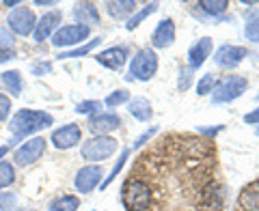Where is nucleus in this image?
Returning a JSON list of instances; mask_svg holds the SVG:
<instances>
[{"instance_id":"obj_1","label":"nucleus","mask_w":259,"mask_h":211,"mask_svg":"<svg viewBox=\"0 0 259 211\" xmlns=\"http://www.w3.org/2000/svg\"><path fill=\"white\" fill-rule=\"evenodd\" d=\"M54 123V117L48 115L44 110H30V108H24L18 110L9 121V132L15 138H28L32 134L41 132L46 127H52Z\"/></svg>"},{"instance_id":"obj_2","label":"nucleus","mask_w":259,"mask_h":211,"mask_svg":"<svg viewBox=\"0 0 259 211\" xmlns=\"http://www.w3.org/2000/svg\"><path fill=\"white\" fill-rule=\"evenodd\" d=\"M158 71V54L151 47H143L134 54V59L130 61V71H127V80H139V82H147L156 76Z\"/></svg>"},{"instance_id":"obj_3","label":"nucleus","mask_w":259,"mask_h":211,"mask_svg":"<svg viewBox=\"0 0 259 211\" xmlns=\"http://www.w3.org/2000/svg\"><path fill=\"white\" fill-rule=\"evenodd\" d=\"M119 149V142L115 140V138L110 136H93L91 140H87L82 144V149H80V153H82V157L87 162H104L112 157V153H115Z\"/></svg>"},{"instance_id":"obj_4","label":"nucleus","mask_w":259,"mask_h":211,"mask_svg":"<svg viewBox=\"0 0 259 211\" xmlns=\"http://www.w3.org/2000/svg\"><path fill=\"white\" fill-rule=\"evenodd\" d=\"M91 37V28L82 26V24H65L52 35V45L54 47H78L82 41Z\"/></svg>"},{"instance_id":"obj_5","label":"nucleus","mask_w":259,"mask_h":211,"mask_svg":"<svg viewBox=\"0 0 259 211\" xmlns=\"http://www.w3.org/2000/svg\"><path fill=\"white\" fill-rule=\"evenodd\" d=\"M246 78L244 76H229L223 82H218L214 93H212V103H229L233 99H238L246 93Z\"/></svg>"},{"instance_id":"obj_6","label":"nucleus","mask_w":259,"mask_h":211,"mask_svg":"<svg viewBox=\"0 0 259 211\" xmlns=\"http://www.w3.org/2000/svg\"><path fill=\"white\" fill-rule=\"evenodd\" d=\"M151 190L145 181H132L123 190V202L127 211H145L149 207Z\"/></svg>"},{"instance_id":"obj_7","label":"nucleus","mask_w":259,"mask_h":211,"mask_svg":"<svg viewBox=\"0 0 259 211\" xmlns=\"http://www.w3.org/2000/svg\"><path fill=\"white\" fill-rule=\"evenodd\" d=\"M46 138L44 136H32L28 138L24 144H20L18 149H15L13 153V162L18 166H30V164H35V162L39 160L46 153Z\"/></svg>"},{"instance_id":"obj_8","label":"nucleus","mask_w":259,"mask_h":211,"mask_svg":"<svg viewBox=\"0 0 259 211\" xmlns=\"http://www.w3.org/2000/svg\"><path fill=\"white\" fill-rule=\"evenodd\" d=\"M7 24H9V30L13 32V35L28 37L30 32H35V28H37V18H35V13H32V9H28V7H18V9H13L9 13Z\"/></svg>"},{"instance_id":"obj_9","label":"nucleus","mask_w":259,"mask_h":211,"mask_svg":"<svg viewBox=\"0 0 259 211\" xmlns=\"http://www.w3.org/2000/svg\"><path fill=\"white\" fill-rule=\"evenodd\" d=\"M119 127H121V117L117 112H97V115L89 117V132L93 136H108Z\"/></svg>"},{"instance_id":"obj_10","label":"nucleus","mask_w":259,"mask_h":211,"mask_svg":"<svg viewBox=\"0 0 259 211\" xmlns=\"http://www.w3.org/2000/svg\"><path fill=\"white\" fill-rule=\"evenodd\" d=\"M102 177H104V170L102 166H84L80 168L76 173V179H74V185L80 194H89L93 192L97 185H102Z\"/></svg>"},{"instance_id":"obj_11","label":"nucleus","mask_w":259,"mask_h":211,"mask_svg":"<svg viewBox=\"0 0 259 211\" xmlns=\"http://www.w3.org/2000/svg\"><path fill=\"white\" fill-rule=\"evenodd\" d=\"M246 47H242V45H221L216 50L214 54V63L218 65V67H223V69H236L238 65L246 59Z\"/></svg>"},{"instance_id":"obj_12","label":"nucleus","mask_w":259,"mask_h":211,"mask_svg":"<svg viewBox=\"0 0 259 211\" xmlns=\"http://www.w3.org/2000/svg\"><path fill=\"white\" fill-rule=\"evenodd\" d=\"M80 138H82V129H80V125L67 123V125H63V127L52 132V144L61 151H67L71 147H76V144L80 142Z\"/></svg>"},{"instance_id":"obj_13","label":"nucleus","mask_w":259,"mask_h":211,"mask_svg":"<svg viewBox=\"0 0 259 211\" xmlns=\"http://www.w3.org/2000/svg\"><path fill=\"white\" fill-rule=\"evenodd\" d=\"M61 20H63V13L61 11H48V13H44L41 18L37 20V28H35V32H32V35H35V41H46L48 37H52L56 30H59L61 26Z\"/></svg>"},{"instance_id":"obj_14","label":"nucleus","mask_w":259,"mask_h":211,"mask_svg":"<svg viewBox=\"0 0 259 211\" xmlns=\"http://www.w3.org/2000/svg\"><path fill=\"white\" fill-rule=\"evenodd\" d=\"M127 59H130V52L123 45H112V47H106L104 52L95 54V61L100 65H104L106 69H112V71L123 67V65L127 63Z\"/></svg>"},{"instance_id":"obj_15","label":"nucleus","mask_w":259,"mask_h":211,"mask_svg":"<svg viewBox=\"0 0 259 211\" xmlns=\"http://www.w3.org/2000/svg\"><path fill=\"white\" fill-rule=\"evenodd\" d=\"M212 50H214L212 39L209 37L199 39V41L188 50V67H190V71H197L199 67H203V63L209 59Z\"/></svg>"},{"instance_id":"obj_16","label":"nucleus","mask_w":259,"mask_h":211,"mask_svg":"<svg viewBox=\"0 0 259 211\" xmlns=\"http://www.w3.org/2000/svg\"><path fill=\"white\" fill-rule=\"evenodd\" d=\"M151 43L153 47H158V50H164V47H171L175 43V24L171 18L162 20L156 30H153L151 35Z\"/></svg>"},{"instance_id":"obj_17","label":"nucleus","mask_w":259,"mask_h":211,"mask_svg":"<svg viewBox=\"0 0 259 211\" xmlns=\"http://www.w3.org/2000/svg\"><path fill=\"white\" fill-rule=\"evenodd\" d=\"M74 18H76V24H82V26H89L91 24H97L100 22V13H97V7L93 3H78L74 5Z\"/></svg>"},{"instance_id":"obj_18","label":"nucleus","mask_w":259,"mask_h":211,"mask_svg":"<svg viewBox=\"0 0 259 211\" xmlns=\"http://www.w3.org/2000/svg\"><path fill=\"white\" fill-rule=\"evenodd\" d=\"M106 11L112 20H130L136 11L134 0H115V3H106Z\"/></svg>"},{"instance_id":"obj_19","label":"nucleus","mask_w":259,"mask_h":211,"mask_svg":"<svg viewBox=\"0 0 259 211\" xmlns=\"http://www.w3.org/2000/svg\"><path fill=\"white\" fill-rule=\"evenodd\" d=\"M127 112L132 115L136 121H141V123H147L151 119V103L145 99V97H136V99H130L127 101Z\"/></svg>"},{"instance_id":"obj_20","label":"nucleus","mask_w":259,"mask_h":211,"mask_svg":"<svg viewBox=\"0 0 259 211\" xmlns=\"http://www.w3.org/2000/svg\"><path fill=\"white\" fill-rule=\"evenodd\" d=\"M3 82L5 86L9 88V93L13 97H20L22 95V88H24V80H22V74L18 69H11V71H5L3 74Z\"/></svg>"},{"instance_id":"obj_21","label":"nucleus","mask_w":259,"mask_h":211,"mask_svg":"<svg viewBox=\"0 0 259 211\" xmlns=\"http://www.w3.org/2000/svg\"><path fill=\"white\" fill-rule=\"evenodd\" d=\"M80 207V198L78 196H71V194H63V196L54 198L50 202L48 211H76Z\"/></svg>"},{"instance_id":"obj_22","label":"nucleus","mask_w":259,"mask_h":211,"mask_svg":"<svg viewBox=\"0 0 259 211\" xmlns=\"http://www.w3.org/2000/svg\"><path fill=\"white\" fill-rule=\"evenodd\" d=\"M240 202L246 211H259V183L248 185V188L242 192Z\"/></svg>"},{"instance_id":"obj_23","label":"nucleus","mask_w":259,"mask_h":211,"mask_svg":"<svg viewBox=\"0 0 259 211\" xmlns=\"http://www.w3.org/2000/svg\"><path fill=\"white\" fill-rule=\"evenodd\" d=\"M100 43H102V37H95L93 41H89V43H84V45H78V47H74V50L61 52V54H59V59H61V61H67V59H80V56L91 54V52H93Z\"/></svg>"},{"instance_id":"obj_24","label":"nucleus","mask_w":259,"mask_h":211,"mask_svg":"<svg viewBox=\"0 0 259 211\" xmlns=\"http://www.w3.org/2000/svg\"><path fill=\"white\" fill-rule=\"evenodd\" d=\"M156 11H158V3H149L147 7H143L141 11H136V13L132 15V18H130V20L125 22V28H127V30H134V28H139L141 24H143L145 20H147L149 15H153V13H156Z\"/></svg>"},{"instance_id":"obj_25","label":"nucleus","mask_w":259,"mask_h":211,"mask_svg":"<svg viewBox=\"0 0 259 211\" xmlns=\"http://www.w3.org/2000/svg\"><path fill=\"white\" fill-rule=\"evenodd\" d=\"M127 157H130V149H123V151H121V155L117 157V162H115V166H112V170H110V173H108V179H104V181H102V185H100V188H102V190H106V188H108V185H110L112 181H115V179H117V175L121 173V168H123V166H125V162H127Z\"/></svg>"},{"instance_id":"obj_26","label":"nucleus","mask_w":259,"mask_h":211,"mask_svg":"<svg viewBox=\"0 0 259 211\" xmlns=\"http://www.w3.org/2000/svg\"><path fill=\"white\" fill-rule=\"evenodd\" d=\"M199 7L207 15H223L227 11V7H229V3L227 0H201Z\"/></svg>"},{"instance_id":"obj_27","label":"nucleus","mask_w":259,"mask_h":211,"mask_svg":"<svg viewBox=\"0 0 259 211\" xmlns=\"http://www.w3.org/2000/svg\"><path fill=\"white\" fill-rule=\"evenodd\" d=\"M13 181H15V168L9 160H3L0 162V190L9 188Z\"/></svg>"},{"instance_id":"obj_28","label":"nucleus","mask_w":259,"mask_h":211,"mask_svg":"<svg viewBox=\"0 0 259 211\" xmlns=\"http://www.w3.org/2000/svg\"><path fill=\"white\" fill-rule=\"evenodd\" d=\"M244 37L250 43H259V13H255L253 18H248L244 26Z\"/></svg>"},{"instance_id":"obj_29","label":"nucleus","mask_w":259,"mask_h":211,"mask_svg":"<svg viewBox=\"0 0 259 211\" xmlns=\"http://www.w3.org/2000/svg\"><path fill=\"white\" fill-rule=\"evenodd\" d=\"M130 101V93L127 91H123V88H119V91H115V93H110L106 99H104V106H108V108H117V106H121V103H127Z\"/></svg>"},{"instance_id":"obj_30","label":"nucleus","mask_w":259,"mask_h":211,"mask_svg":"<svg viewBox=\"0 0 259 211\" xmlns=\"http://www.w3.org/2000/svg\"><path fill=\"white\" fill-rule=\"evenodd\" d=\"M214 88H216V78L214 74H205L203 78L199 80V84H197V93L203 97V95H209V93H214Z\"/></svg>"},{"instance_id":"obj_31","label":"nucleus","mask_w":259,"mask_h":211,"mask_svg":"<svg viewBox=\"0 0 259 211\" xmlns=\"http://www.w3.org/2000/svg\"><path fill=\"white\" fill-rule=\"evenodd\" d=\"M102 108V101H97V99H87V101H80L76 106V112L78 115H97V110Z\"/></svg>"},{"instance_id":"obj_32","label":"nucleus","mask_w":259,"mask_h":211,"mask_svg":"<svg viewBox=\"0 0 259 211\" xmlns=\"http://www.w3.org/2000/svg\"><path fill=\"white\" fill-rule=\"evenodd\" d=\"M13 43H15V35L9 30V26H0V52L13 50Z\"/></svg>"},{"instance_id":"obj_33","label":"nucleus","mask_w":259,"mask_h":211,"mask_svg":"<svg viewBox=\"0 0 259 211\" xmlns=\"http://www.w3.org/2000/svg\"><path fill=\"white\" fill-rule=\"evenodd\" d=\"M18 205V196L13 192H0V211H13Z\"/></svg>"},{"instance_id":"obj_34","label":"nucleus","mask_w":259,"mask_h":211,"mask_svg":"<svg viewBox=\"0 0 259 211\" xmlns=\"http://www.w3.org/2000/svg\"><path fill=\"white\" fill-rule=\"evenodd\" d=\"M52 71V63L50 61H39V63H32L30 65V74L32 76H46Z\"/></svg>"},{"instance_id":"obj_35","label":"nucleus","mask_w":259,"mask_h":211,"mask_svg":"<svg viewBox=\"0 0 259 211\" xmlns=\"http://www.w3.org/2000/svg\"><path fill=\"white\" fill-rule=\"evenodd\" d=\"M158 134V127H149L147 129V132H143L139 138H136V140H134V144H132V149H141L143 147V144H147L149 140H151V136H156Z\"/></svg>"},{"instance_id":"obj_36","label":"nucleus","mask_w":259,"mask_h":211,"mask_svg":"<svg viewBox=\"0 0 259 211\" xmlns=\"http://www.w3.org/2000/svg\"><path fill=\"white\" fill-rule=\"evenodd\" d=\"M13 110L11 106V97H7L0 93V121H7V117H9V112Z\"/></svg>"},{"instance_id":"obj_37","label":"nucleus","mask_w":259,"mask_h":211,"mask_svg":"<svg viewBox=\"0 0 259 211\" xmlns=\"http://www.w3.org/2000/svg\"><path fill=\"white\" fill-rule=\"evenodd\" d=\"M190 80H192L190 69H184L182 74H180V88H182V91H186V88L190 86Z\"/></svg>"},{"instance_id":"obj_38","label":"nucleus","mask_w":259,"mask_h":211,"mask_svg":"<svg viewBox=\"0 0 259 211\" xmlns=\"http://www.w3.org/2000/svg\"><path fill=\"white\" fill-rule=\"evenodd\" d=\"M244 123H248V125H257L259 123V108H255L253 112H248V115L244 117Z\"/></svg>"},{"instance_id":"obj_39","label":"nucleus","mask_w":259,"mask_h":211,"mask_svg":"<svg viewBox=\"0 0 259 211\" xmlns=\"http://www.w3.org/2000/svg\"><path fill=\"white\" fill-rule=\"evenodd\" d=\"M223 127H225V125H216V127H212V129L199 127V132H201V134H205V136H216V134H221V132H223Z\"/></svg>"},{"instance_id":"obj_40","label":"nucleus","mask_w":259,"mask_h":211,"mask_svg":"<svg viewBox=\"0 0 259 211\" xmlns=\"http://www.w3.org/2000/svg\"><path fill=\"white\" fill-rule=\"evenodd\" d=\"M11 59H15V52H13V50H5V52H0V63L11 61Z\"/></svg>"},{"instance_id":"obj_41","label":"nucleus","mask_w":259,"mask_h":211,"mask_svg":"<svg viewBox=\"0 0 259 211\" xmlns=\"http://www.w3.org/2000/svg\"><path fill=\"white\" fill-rule=\"evenodd\" d=\"M9 149H11V144H3V147H0V162L5 160V155L9 153Z\"/></svg>"},{"instance_id":"obj_42","label":"nucleus","mask_w":259,"mask_h":211,"mask_svg":"<svg viewBox=\"0 0 259 211\" xmlns=\"http://www.w3.org/2000/svg\"><path fill=\"white\" fill-rule=\"evenodd\" d=\"M257 99H259V93H257Z\"/></svg>"},{"instance_id":"obj_43","label":"nucleus","mask_w":259,"mask_h":211,"mask_svg":"<svg viewBox=\"0 0 259 211\" xmlns=\"http://www.w3.org/2000/svg\"><path fill=\"white\" fill-rule=\"evenodd\" d=\"M257 136H259V129H257Z\"/></svg>"}]
</instances>
